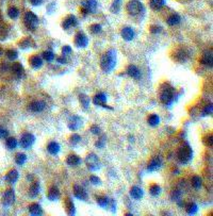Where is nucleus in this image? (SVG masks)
<instances>
[{
    "mask_svg": "<svg viewBox=\"0 0 213 216\" xmlns=\"http://www.w3.org/2000/svg\"><path fill=\"white\" fill-rule=\"evenodd\" d=\"M126 10H127L128 14L131 16H136L139 14H141L144 10V7L139 0H131L127 3V7H126Z\"/></svg>",
    "mask_w": 213,
    "mask_h": 216,
    "instance_id": "39448f33",
    "label": "nucleus"
},
{
    "mask_svg": "<svg viewBox=\"0 0 213 216\" xmlns=\"http://www.w3.org/2000/svg\"><path fill=\"white\" fill-rule=\"evenodd\" d=\"M90 181H91L92 184H94V185L100 184V183H101V180L99 179L98 177H96V176H91L90 177Z\"/></svg>",
    "mask_w": 213,
    "mask_h": 216,
    "instance_id": "4d7b16f0",
    "label": "nucleus"
},
{
    "mask_svg": "<svg viewBox=\"0 0 213 216\" xmlns=\"http://www.w3.org/2000/svg\"><path fill=\"white\" fill-rule=\"evenodd\" d=\"M177 1H179V2H181V3H183V2H188V1H190V0H177Z\"/></svg>",
    "mask_w": 213,
    "mask_h": 216,
    "instance_id": "680f3d73",
    "label": "nucleus"
},
{
    "mask_svg": "<svg viewBox=\"0 0 213 216\" xmlns=\"http://www.w3.org/2000/svg\"><path fill=\"white\" fill-rule=\"evenodd\" d=\"M120 7H122V0H113V3L111 5V8H110V10H111L112 13L117 14L120 10Z\"/></svg>",
    "mask_w": 213,
    "mask_h": 216,
    "instance_id": "ea45409f",
    "label": "nucleus"
},
{
    "mask_svg": "<svg viewBox=\"0 0 213 216\" xmlns=\"http://www.w3.org/2000/svg\"><path fill=\"white\" fill-rule=\"evenodd\" d=\"M149 30H150V32H152V34H157V33H160L161 30H162V28H161V27H159V26H152Z\"/></svg>",
    "mask_w": 213,
    "mask_h": 216,
    "instance_id": "13d9d810",
    "label": "nucleus"
},
{
    "mask_svg": "<svg viewBox=\"0 0 213 216\" xmlns=\"http://www.w3.org/2000/svg\"><path fill=\"white\" fill-rule=\"evenodd\" d=\"M201 64L209 67H212V62H213V55H212V51L211 50H206L201 55L200 59Z\"/></svg>",
    "mask_w": 213,
    "mask_h": 216,
    "instance_id": "a211bd4d",
    "label": "nucleus"
},
{
    "mask_svg": "<svg viewBox=\"0 0 213 216\" xmlns=\"http://www.w3.org/2000/svg\"><path fill=\"white\" fill-rule=\"evenodd\" d=\"M32 5H40L43 2V0H30Z\"/></svg>",
    "mask_w": 213,
    "mask_h": 216,
    "instance_id": "052dcab7",
    "label": "nucleus"
},
{
    "mask_svg": "<svg viewBox=\"0 0 213 216\" xmlns=\"http://www.w3.org/2000/svg\"><path fill=\"white\" fill-rule=\"evenodd\" d=\"M212 112H213V106H212V103H209V104H207V106L204 108L203 112H201V115H203V116H208V115H211Z\"/></svg>",
    "mask_w": 213,
    "mask_h": 216,
    "instance_id": "49530a36",
    "label": "nucleus"
},
{
    "mask_svg": "<svg viewBox=\"0 0 213 216\" xmlns=\"http://www.w3.org/2000/svg\"><path fill=\"white\" fill-rule=\"evenodd\" d=\"M31 44H32V40L30 39H25L19 43V47L23 48V49H26L28 47H31Z\"/></svg>",
    "mask_w": 213,
    "mask_h": 216,
    "instance_id": "8fccbe9b",
    "label": "nucleus"
},
{
    "mask_svg": "<svg viewBox=\"0 0 213 216\" xmlns=\"http://www.w3.org/2000/svg\"><path fill=\"white\" fill-rule=\"evenodd\" d=\"M180 21H181V18L178 14H172L166 19V23H168V26H177L180 24Z\"/></svg>",
    "mask_w": 213,
    "mask_h": 216,
    "instance_id": "7c9ffc66",
    "label": "nucleus"
},
{
    "mask_svg": "<svg viewBox=\"0 0 213 216\" xmlns=\"http://www.w3.org/2000/svg\"><path fill=\"white\" fill-rule=\"evenodd\" d=\"M81 126H82V119L79 117V116L74 115V116H72V117L69 118L68 128L71 129V130H72V131L78 130V129H79Z\"/></svg>",
    "mask_w": 213,
    "mask_h": 216,
    "instance_id": "2eb2a0df",
    "label": "nucleus"
},
{
    "mask_svg": "<svg viewBox=\"0 0 213 216\" xmlns=\"http://www.w3.org/2000/svg\"><path fill=\"white\" fill-rule=\"evenodd\" d=\"M203 142H204V144L207 146V147H210V148H211V147H212V134H211V133H210V134H207V135L204 137Z\"/></svg>",
    "mask_w": 213,
    "mask_h": 216,
    "instance_id": "3c124183",
    "label": "nucleus"
},
{
    "mask_svg": "<svg viewBox=\"0 0 213 216\" xmlns=\"http://www.w3.org/2000/svg\"><path fill=\"white\" fill-rule=\"evenodd\" d=\"M85 164H86V167L92 171H96L100 168V162H99L98 156L95 153H90V155H86Z\"/></svg>",
    "mask_w": 213,
    "mask_h": 216,
    "instance_id": "423d86ee",
    "label": "nucleus"
},
{
    "mask_svg": "<svg viewBox=\"0 0 213 216\" xmlns=\"http://www.w3.org/2000/svg\"><path fill=\"white\" fill-rule=\"evenodd\" d=\"M28 210H29V213H30L31 215H33V216H39V215L43 214L42 207L40 206L39 203H31L30 206H29Z\"/></svg>",
    "mask_w": 213,
    "mask_h": 216,
    "instance_id": "bb28decb",
    "label": "nucleus"
},
{
    "mask_svg": "<svg viewBox=\"0 0 213 216\" xmlns=\"http://www.w3.org/2000/svg\"><path fill=\"white\" fill-rule=\"evenodd\" d=\"M116 66V51L110 49L101 56L100 67L104 72H111Z\"/></svg>",
    "mask_w": 213,
    "mask_h": 216,
    "instance_id": "f257e3e1",
    "label": "nucleus"
},
{
    "mask_svg": "<svg viewBox=\"0 0 213 216\" xmlns=\"http://www.w3.org/2000/svg\"><path fill=\"white\" fill-rule=\"evenodd\" d=\"M34 142H35V136L32 133H28L27 132V133H24L21 135L19 144L21 146V148H24V149H29L34 144Z\"/></svg>",
    "mask_w": 213,
    "mask_h": 216,
    "instance_id": "6e6552de",
    "label": "nucleus"
},
{
    "mask_svg": "<svg viewBox=\"0 0 213 216\" xmlns=\"http://www.w3.org/2000/svg\"><path fill=\"white\" fill-rule=\"evenodd\" d=\"M24 23H25V26L29 30L34 31L36 29L37 25H39V17L34 14L33 12H27L25 16H24Z\"/></svg>",
    "mask_w": 213,
    "mask_h": 216,
    "instance_id": "20e7f679",
    "label": "nucleus"
},
{
    "mask_svg": "<svg viewBox=\"0 0 213 216\" xmlns=\"http://www.w3.org/2000/svg\"><path fill=\"white\" fill-rule=\"evenodd\" d=\"M149 193H150V195L153 196V197L159 196V195H160V193H161V187H160V185H158V184H152V185L149 187Z\"/></svg>",
    "mask_w": 213,
    "mask_h": 216,
    "instance_id": "79ce46f5",
    "label": "nucleus"
},
{
    "mask_svg": "<svg viewBox=\"0 0 213 216\" xmlns=\"http://www.w3.org/2000/svg\"><path fill=\"white\" fill-rule=\"evenodd\" d=\"M162 165V161H161L160 156H153L152 160L149 161L147 166V171H156Z\"/></svg>",
    "mask_w": 213,
    "mask_h": 216,
    "instance_id": "ddd939ff",
    "label": "nucleus"
},
{
    "mask_svg": "<svg viewBox=\"0 0 213 216\" xmlns=\"http://www.w3.org/2000/svg\"><path fill=\"white\" fill-rule=\"evenodd\" d=\"M174 59L178 62H181V63L182 62H185L188 59V52L184 49H182V48H179V49L175 51Z\"/></svg>",
    "mask_w": 213,
    "mask_h": 216,
    "instance_id": "b1692460",
    "label": "nucleus"
},
{
    "mask_svg": "<svg viewBox=\"0 0 213 216\" xmlns=\"http://www.w3.org/2000/svg\"><path fill=\"white\" fill-rule=\"evenodd\" d=\"M42 56H43V59L47 62H52L53 60H55V53L50 50L44 51V52L42 53Z\"/></svg>",
    "mask_w": 213,
    "mask_h": 216,
    "instance_id": "c03bdc74",
    "label": "nucleus"
},
{
    "mask_svg": "<svg viewBox=\"0 0 213 216\" xmlns=\"http://www.w3.org/2000/svg\"><path fill=\"white\" fill-rule=\"evenodd\" d=\"M30 65L32 66V68L34 69H39L43 66V59L39 55H33L30 59Z\"/></svg>",
    "mask_w": 213,
    "mask_h": 216,
    "instance_id": "cd10ccee",
    "label": "nucleus"
},
{
    "mask_svg": "<svg viewBox=\"0 0 213 216\" xmlns=\"http://www.w3.org/2000/svg\"><path fill=\"white\" fill-rule=\"evenodd\" d=\"M126 72H127L128 76H130L131 78H133V79H136V80H140L142 77L141 71H140V69L137 68L136 65H129L127 67Z\"/></svg>",
    "mask_w": 213,
    "mask_h": 216,
    "instance_id": "6ab92c4d",
    "label": "nucleus"
},
{
    "mask_svg": "<svg viewBox=\"0 0 213 216\" xmlns=\"http://www.w3.org/2000/svg\"><path fill=\"white\" fill-rule=\"evenodd\" d=\"M106 101H107V95L104 93L96 94V95L94 96V98H93V102H94V104H95V106L102 107V108H104V109L112 110L111 107H109V106H107V104H106Z\"/></svg>",
    "mask_w": 213,
    "mask_h": 216,
    "instance_id": "9d476101",
    "label": "nucleus"
},
{
    "mask_svg": "<svg viewBox=\"0 0 213 216\" xmlns=\"http://www.w3.org/2000/svg\"><path fill=\"white\" fill-rule=\"evenodd\" d=\"M47 150L50 155H58L59 151H60V145H59L56 142H51L47 146Z\"/></svg>",
    "mask_w": 213,
    "mask_h": 216,
    "instance_id": "c756f323",
    "label": "nucleus"
},
{
    "mask_svg": "<svg viewBox=\"0 0 213 216\" xmlns=\"http://www.w3.org/2000/svg\"><path fill=\"white\" fill-rule=\"evenodd\" d=\"M81 7L83 15H86L88 13H95L97 9V1L96 0H83L81 2Z\"/></svg>",
    "mask_w": 213,
    "mask_h": 216,
    "instance_id": "0eeeda50",
    "label": "nucleus"
},
{
    "mask_svg": "<svg viewBox=\"0 0 213 216\" xmlns=\"http://www.w3.org/2000/svg\"><path fill=\"white\" fill-rule=\"evenodd\" d=\"M15 202V192L13 188H9L2 195V204L4 207H10Z\"/></svg>",
    "mask_w": 213,
    "mask_h": 216,
    "instance_id": "1a4fd4ad",
    "label": "nucleus"
},
{
    "mask_svg": "<svg viewBox=\"0 0 213 216\" xmlns=\"http://www.w3.org/2000/svg\"><path fill=\"white\" fill-rule=\"evenodd\" d=\"M45 108H46L45 101L35 100V101H32L31 103L29 104L28 109L29 111H31V112H33V113H40V112H43V111L45 110Z\"/></svg>",
    "mask_w": 213,
    "mask_h": 216,
    "instance_id": "f8f14e48",
    "label": "nucleus"
},
{
    "mask_svg": "<svg viewBox=\"0 0 213 216\" xmlns=\"http://www.w3.org/2000/svg\"><path fill=\"white\" fill-rule=\"evenodd\" d=\"M130 196L136 200H140L142 199V197L144 196V192L141 187L139 186H132L131 190H130Z\"/></svg>",
    "mask_w": 213,
    "mask_h": 216,
    "instance_id": "393cba45",
    "label": "nucleus"
},
{
    "mask_svg": "<svg viewBox=\"0 0 213 216\" xmlns=\"http://www.w3.org/2000/svg\"><path fill=\"white\" fill-rule=\"evenodd\" d=\"M75 45L78 48H85L88 45V39L82 32H78L75 35Z\"/></svg>",
    "mask_w": 213,
    "mask_h": 216,
    "instance_id": "9b49d317",
    "label": "nucleus"
},
{
    "mask_svg": "<svg viewBox=\"0 0 213 216\" xmlns=\"http://www.w3.org/2000/svg\"><path fill=\"white\" fill-rule=\"evenodd\" d=\"M18 177H19L18 171H16V169H11V171L7 174V176H5V180H7L10 184H14L16 181L18 180Z\"/></svg>",
    "mask_w": 213,
    "mask_h": 216,
    "instance_id": "a878e982",
    "label": "nucleus"
},
{
    "mask_svg": "<svg viewBox=\"0 0 213 216\" xmlns=\"http://www.w3.org/2000/svg\"><path fill=\"white\" fill-rule=\"evenodd\" d=\"M8 135H9V131L2 126H0V139H5V137H8Z\"/></svg>",
    "mask_w": 213,
    "mask_h": 216,
    "instance_id": "6e6d98bb",
    "label": "nucleus"
},
{
    "mask_svg": "<svg viewBox=\"0 0 213 216\" xmlns=\"http://www.w3.org/2000/svg\"><path fill=\"white\" fill-rule=\"evenodd\" d=\"M91 132L93 134H95V135H99V134L101 133V129H100V127H98L97 125H93L91 127Z\"/></svg>",
    "mask_w": 213,
    "mask_h": 216,
    "instance_id": "864d4df0",
    "label": "nucleus"
},
{
    "mask_svg": "<svg viewBox=\"0 0 213 216\" xmlns=\"http://www.w3.org/2000/svg\"><path fill=\"white\" fill-rule=\"evenodd\" d=\"M66 163H67V165L71 167H76L81 163V160H80V158L77 155L72 153V155H69L66 158Z\"/></svg>",
    "mask_w": 213,
    "mask_h": 216,
    "instance_id": "5701e85b",
    "label": "nucleus"
},
{
    "mask_svg": "<svg viewBox=\"0 0 213 216\" xmlns=\"http://www.w3.org/2000/svg\"><path fill=\"white\" fill-rule=\"evenodd\" d=\"M104 144H106V135H102L100 139L95 143V146L97 148H104Z\"/></svg>",
    "mask_w": 213,
    "mask_h": 216,
    "instance_id": "603ef678",
    "label": "nucleus"
},
{
    "mask_svg": "<svg viewBox=\"0 0 213 216\" xmlns=\"http://www.w3.org/2000/svg\"><path fill=\"white\" fill-rule=\"evenodd\" d=\"M159 98L163 104L171 106L174 101V87L169 83H162L159 87Z\"/></svg>",
    "mask_w": 213,
    "mask_h": 216,
    "instance_id": "f03ea898",
    "label": "nucleus"
},
{
    "mask_svg": "<svg viewBox=\"0 0 213 216\" xmlns=\"http://www.w3.org/2000/svg\"><path fill=\"white\" fill-rule=\"evenodd\" d=\"M5 146L9 150H14L17 147V140L15 137H9L5 141Z\"/></svg>",
    "mask_w": 213,
    "mask_h": 216,
    "instance_id": "e433bc0d",
    "label": "nucleus"
},
{
    "mask_svg": "<svg viewBox=\"0 0 213 216\" xmlns=\"http://www.w3.org/2000/svg\"><path fill=\"white\" fill-rule=\"evenodd\" d=\"M5 55L8 56L10 61H15L18 58V52L14 49H8L5 51Z\"/></svg>",
    "mask_w": 213,
    "mask_h": 216,
    "instance_id": "37998d69",
    "label": "nucleus"
},
{
    "mask_svg": "<svg viewBox=\"0 0 213 216\" xmlns=\"http://www.w3.org/2000/svg\"><path fill=\"white\" fill-rule=\"evenodd\" d=\"M185 211H187L188 214H190V215L196 214L197 211H198L197 204L194 203V202H190V203H188L187 206H185Z\"/></svg>",
    "mask_w": 213,
    "mask_h": 216,
    "instance_id": "f704fd0d",
    "label": "nucleus"
},
{
    "mask_svg": "<svg viewBox=\"0 0 213 216\" xmlns=\"http://www.w3.org/2000/svg\"><path fill=\"white\" fill-rule=\"evenodd\" d=\"M147 123H148V125H149V126L156 127V126H158L159 124H160V117H159L157 114H152V115L148 116Z\"/></svg>",
    "mask_w": 213,
    "mask_h": 216,
    "instance_id": "72a5a7b5",
    "label": "nucleus"
},
{
    "mask_svg": "<svg viewBox=\"0 0 213 216\" xmlns=\"http://www.w3.org/2000/svg\"><path fill=\"white\" fill-rule=\"evenodd\" d=\"M2 55V50H1V48H0V55Z\"/></svg>",
    "mask_w": 213,
    "mask_h": 216,
    "instance_id": "e2e57ef3",
    "label": "nucleus"
},
{
    "mask_svg": "<svg viewBox=\"0 0 213 216\" xmlns=\"http://www.w3.org/2000/svg\"><path fill=\"white\" fill-rule=\"evenodd\" d=\"M8 15H9L11 19H16L19 16V11L15 7H10L9 10H8Z\"/></svg>",
    "mask_w": 213,
    "mask_h": 216,
    "instance_id": "a19ab883",
    "label": "nucleus"
},
{
    "mask_svg": "<svg viewBox=\"0 0 213 216\" xmlns=\"http://www.w3.org/2000/svg\"><path fill=\"white\" fill-rule=\"evenodd\" d=\"M65 208H66V213L68 215H75L76 214V209H75V204L71 198L65 199Z\"/></svg>",
    "mask_w": 213,
    "mask_h": 216,
    "instance_id": "c85d7f7f",
    "label": "nucleus"
},
{
    "mask_svg": "<svg viewBox=\"0 0 213 216\" xmlns=\"http://www.w3.org/2000/svg\"><path fill=\"white\" fill-rule=\"evenodd\" d=\"M71 52H72L71 46H68V45L63 46V48H62V55H71Z\"/></svg>",
    "mask_w": 213,
    "mask_h": 216,
    "instance_id": "5fc2aeb1",
    "label": "nucleus"
},
{
    "mask_svg": "<svg viewBox=\"0 0 213 216\" xmlns=\"http://www.w3.org/2000/svg\"><path fill=\"white\" fill-rule=\"evenodd\" d=\"M40 192H41V186H40V183L37 181H34L31 184L30 188H29L28 195L31 197V198H35V197L39 195Z\"/></svg>",
    "mask_w": 213,
    "mask_h": 216,
    "instance_id": "4be33fe9",
    "label": "nucleus"
},
{
    "mask_svg": "<svg viewBox=\"0 0 213 216\" xmlns=\"http://www.w3.org/2000/svg\"><path fill=\"white\" fill-rule=\"evenodd\" d=\"M56 62L58 63H60V64H66V59L64 58V55L63 56H59V58H56Z\"/></svg>",
    "mask_w": 213,
    "mask_h": 216,
    "instance_id": "bf43d9fd",
    "label": "nucleus"
},
{
    "mask_svg": "<svg viewBox=\"0 0 213 216\" xmlns=\"http://www.w3.org/2000/svg\"><path fill=\"white\" fill-rule=\"evenodd\" d=\"M90 30L93 34H98L102 31V27L100 25H98V24H94V25H92L90 27Z\"/></svg>",
    "mask_w": 213,
    "mask_h": 216,
    "instance_id": "de8ad7c7",
    "label": "nucleus"
},
{
    "mask_svg": "<svg viewBox=\"0 0 213 216\" xmlns=\"http://www.w3.org/2000/svg\"><path fill=\"white\" fill-rule=\"evenodd\" d=\"M120 35H122V37L125 40L130 42V40L134 39V31L130 27H124L122 31H120Z\"/></svg>",
    "mask_w": 213,
    "mask_h": 216,
    "instance_id": "aec40b11",
    "label": "nucleus"
},
{
    "mask_svg": "<svg viewBox=\"0 0 213 216\" xmlns=\"http://www.w3.org/2000/svg\"><path fill=\"white\" fill-rule=\"evenodd\" d=\"M193 158V150L188 144L180 146L177 150V159L181 164L189 163Z\"/></svg>",
    "mask_w": 213,
    "mask_h": 216,
    "instance_id": "7ed1b4c3",
    "label": "nucleus"
},
{
    "mask_svg": "<svg viewBox=\"0 0 213 216\" xmlns=\"http://www.w3.org/2000/svg\"><path fill=\"white\" fill-rule=\"evenodd\" d=\"M109 202H110V199L106 196L98 197V198H97V203H98L101 208H106L108 204H109Z\"/></svg>",
    "mask_w": 213,
    "mask_h": 216,
    "instance_id": "a18cd8bd",
    "label": "nucleus"
},
{
    "mask_svg": "<svg viewBox=\"0 0 213 216\" xmlns=\"http://www.w3.org/2000/svg\"><path fill=\"white\" fill-rule=\"evenodd\" d=\"M74 195L76 198L80 199V200H86V199H88V193H86V191L80 185L74 186Z\"/></svg>",
    "mask_w": 213,
    "mask_h": 216,
    "instance_id": "dca6fc26",
    "label": "nucleus"
},
{
    "mask_svg": "<svg viewBox=\"0 0 213 216\" xmlns=\"http://www.w3.org/2000/svg\"><path fill=\"white\" fill-rule=\"evenodd\" d=\"M181 195H182V192L176 188V190H174L171 193V199L173 201L178 202V204H179L181 202Z\"/></svg>",
    "mask_w": 213,
    "mask_h": 216,
    "instance_id": "c9c22d12",
    "label": "nucleus"
},
{
    "mask_svg": "<svg viewBox=\"0 0 213 216\" xmlns=\"http://www.w3.org/2000/svg\"><path fill=\"white\" fill-rule=\"evenodd\" d=\"M80 141H81V137H80L79 134H76V133L72 134V135L71 136V139H69V143H71L72 146L79 144Z\"/></svg>",
    "mask_w": 213,
    "mask_h": 216,
    "instance_id": "09e8293b",
    "label": "nucleus"
},
{
    "mask_svg": "<svg viewBox=\"0 0 213 216\" xmlns=\"http://www.w3.org/2000/svg\"><path fill=\"white\" fill-rule=\"evenodd\" d=\"M191 183H192L194 188L198 190V188H200L201 185H203V180H201V178L199 176H194L192 177V179H191Z\"/></svg>",
    "mask_w": 213,
    "mask_h": 216,
    "instance_id": "58836bf2",
    "label": "nucleus"
},
{
    "mask_svg": "<svg viewBox=\"0 0 213 216\" xmlns=\"http://www.w3.org/2000/svg\"><path fill=\"white\" fill-rule=\"evenodd\" d=\"M11 69H12V72L14 74L15 77L18 78V79H20L25 76V69H24V66L20 63H13Z\"/></svg>",
    "mask_w": 213,
    "mask_h": 216,
    "instance_id": "f3484780",
    "label": "nucleus"
},
{
    "mask_svg": "<svg viewBox=\"0 0 213 216\" xmlns=\"http://www.w3.org/2000/svg\"><path fill=\"white\" fill-rule=\"evenodd\" d=\"M164 4H165V0H149V7L156 11L163 8Z\"/></svg>",
    "mask_w": 213,
    "mask_h": 216,
    "instance_id": "2f4dec72",
    "label": "nucleus"
},
{
    "mask_svg": "<svg viewBox=\"0 0 213 216\" xmlns=\"http://www.w3.org/2000/svg\"><path fill=\"white\" fill-rule=\"evenodd\" d=\"M47 197L50 201L58 200L59 197H60V191H59V188L55 185L50 186L49 191H48V193H47Z\"/></svg>",
    "mask_w": 213,
    "mask_h": 216,
    "instance_id": "412c9836",
    "label": "nucleus"
},
{
    "mask_svg": "<svg viewBox=\"0 0 213 216\" xmlns=\"http://www.w3.org/2000/svg\"><path fill=\"white\" fill-rule=\"evenodd\" d=\"M77 24H78V21H77L76 16L68 15L65 19L63 20V23H62V28H63L64 30H68L72 27H76Z\"/></svg>",
    "mask_w": 213,
    "mask_h": 216,
    "instance_id": "4468645a",
    "label": "nucleus"
},
{
    "mask_svg": "<svg viewBox=\"0 0 213 216\" xmlns=\"http://www.w3.org/2000/svg\"><path fill=\"white\" fill-rule=\"evenodd\" d=\"M27 161V155H25V153H21V152H18L16 153L15 155V162L17 165H24V164L26 163Z\"/></svg>",
    "mask_w": 213,
    "mask_h": 216,
    "instance_id": "4c0bfd02",
    "label": "nucleus"
},
{
    "mask_svg": "<svg viewBox=\"0 0 213 216\" xmlns=\"http://www.w3.org/2000/svg\"><path fill=\"white\" fill-rule=\"evenodd\" d=\"M79 101H80V103H81L83 109H88V108L90 107L91 99H90V97H88V95H85V94H80Z\"/></svg>",
    "mask_w": 213,
    "mask_h": 216,
    "instance_id": "473e14b6",
    "label": "nucleus"
}]
</instances>
